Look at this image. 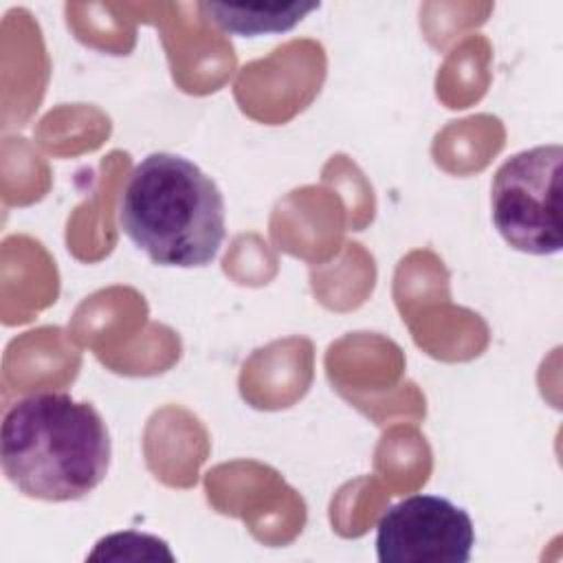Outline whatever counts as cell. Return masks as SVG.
<instances>
[{"instance_id":"6da1fadb","label":"cell","mask_w":563,"mask_h":563,"mask_svg":"<svg viewBox=\"0 0 563 563\" xmlns=\"http://www.w3.org/2000/svg\"><path fill=\"white\" fill-rule=\"evenodd\" d=\"M110 460L101 413L66 391L22 396L2 418V471L31 499L77 501L106 479Z\"/></svg>"},{"instance_id":"7a4b0ae2","label":"cell","mask_w":563,"mask_h":563,"mask_svg":"<svg viewBox=\"0 0 563 563\" xmlns=\"http://www.w3.org/2000/svg\"><path fill=\"white\" fill-rule=\"evenodd\" d=\"M121 233L154 264L202 268L227 235L224 198L189 158L152 152L130 172L119 196Z\"/></svg>"},{"instance_id":"3957f363","label":"cell","mask_w":563,"mask_h":563,"mask_svg":"<svg viewBox=\"0 0 563 563\" xmlns=\"http://www.w3.org/2000/svg\"><path fill=\"white\" fill-rule=\"evenodd\" d=\"M561 167L559 143L508 156L493 176V224L508 246L528 255L561 253Z\"/></svg>"},{"instance_id":"277c9868","label":"cell","mask_w":563,"mask_h":563,"mask_svg":"<svg viewBox=\"0 0 563 563\" xmlns=\"http://www.w3.org/2000/svg\"><path fill=\"white\" fill-rule=\"evenodd\" d=\"M473 545V519L440 495L405 497L376 523L380 563H466Z\"/></svg>"},{"instance_id":"5b68a950","label":"cell","mask_w":563,"mask_h":563,"mask_svg":"<svg viewBox=\"0 0 563 563\" xmlns=\"http://www.w3.org/2000/svg\"><path fill=\"white\" fill-rule=\"evenodd\" d=\"M200 9L220 29L235 35H268L284 33L299 24L319 4H282V7H227V4H200Z\"/></svg>"}]
</instances>
